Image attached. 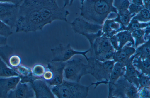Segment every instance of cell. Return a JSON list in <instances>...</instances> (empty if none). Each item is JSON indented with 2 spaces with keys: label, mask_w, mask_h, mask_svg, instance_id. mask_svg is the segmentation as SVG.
<instances>
[{
  "label": "cell",
  "mask_w": 150,
  "mask_h": 98,
  "mask_svg": "<svg viewBox=\"0 0 150 98\" xmlns=\"http://www.w3.org/2000/svg\"><path fill=\"white\" fill-rule=\"evenodd\" d=\"M72 29L76 33H95L102 30L103 25L89 22L81 17L75 18L70 23Z\"/></svg>",
  "instance_id": "cell-10"
},
{
  "label": "cell",
  "mask_w": 150,
  "mask_h": 98,
  "mask_svg": "<svg viewBox=\"0 0 150 98\" xmlns=\"http://www.w3.org/2000/svg\"><path fill=\"white\" fill-rule=\"evenodd\" d=\"M132 63L134 66L138 68L143 73L149 75L150 57L142 59L139 56L134 55Z\"/></svg>",
  "instance_id": "cell-20"
},
{
  "label": "cell",
  "mask_w": 150,
  "mask_h": 98,
  "mask_svg": "<svg viewBox=\"0 0 150 98\" xmlns=\"http://www.w3.org/2000/svg\"><path fill=\"white\" fill-rule=\"evenodd\" d=\"M138 81L139 85H140L139 90L142 87H149V77L144 75L143 73H140L139 75Z\"/></svg>",
  "instance_id": "cell-31"
},
{
  "label": "cell",
  "mask_w": 150,
  "mask_h": 98,
  "mask_svg": "<svg viewBox=\"0 0 150 98\" xmlns=\"http://www.w3.org/2000/svg\"><path fill=\"white\" fill-rule=\"evenodd\" d=\"M145 8L150 10V0H144Z\"/></svg>",
  "instance_id": "cell-39"
},
{
  "label": "cell",
  "mask_w": 150,
  "mask_h": 98,
  "mask_svg": "<svg viewBox=\"0 0 150 98\" xmlns=\"http://www.w3.org/2000/svg\"><path fill=\"white\" fill-rule=\"evenodd\" d=\"M87 74V64L83 63L82 59H69L65 62L63 72L65 80L80 82L81 77Z\"/></svg>",
  "instance_id": "cell-6"
},
{
  "label": "cell",
  "mask_w": 150,
  "mask_h": 98,
  "mask_svg": "<svg viewBox=\"0 0 150 98\" xmlns=\"http://www.w3.org/2000/svg\"><path fill=\"white\" fill-rule=\"evenodd\" d=\"M145 30L146 29H139L132 32V35L135 39L136 48H137L138 45L146 42L144 39Z\"/></svg>",
  "instance_id": "cell-28"
},
{
  "label": "cell",
  "mask_w": 150,
  "mask_h": 98,
  "mask_svg": "<svg viewBox=\"0 0 150 98\" xmlns=\"http://www.w3.org/2000/svg\"><path fill=\"white\" fill-rule=\"evenodd\" d=\"M52 54V61L66 62L76 55L83 56L87 61L88 58L86 54L89 51L88 49L85 51H80L74 49L70 44H60L57 47L51 49Z\"/></svg>",
  "instance_id": "cell-7"
},
{
  "label": "cell",
  "mask_w": 150,
  "mask_h": 98,
  "mask_svg": "<svg viewBox=\"0 0 150 98\" xmlns=\"http://www.w3.org/2000/svg\"><path fill=\"white\" fill-rule=\"evenodd\" d=\"M65 65V62L52 61L47 64L46 67L52 71L53 75V79L48 85L50 87L59 85L62 82Z\"/></svg>",
  "instance_id": "cell-14"
},
{
  "label": "cell",
  "mask_w": 150,
  "mask_h": 98,
  "mask_svg": "<svg viewBox=\"0 0 150 98\" xmlns=\"http://www.w3.org/2000/svg\"><path fill=\"white\" fill-rule=\"evenodd\" d=\"M103 32L108 38L116 33L122 30V25L115 21L113 19H107L105 21L102 27Z\"/></svg>",
  "instance_id": "cell-19"
},
{
  "label": "cell",
  "mask_w": 150,
  "mask_h": 98,
  "mask_svg": "<svg viewBox=\"0 0 150 98\" xmlns=\"http://www.w3.org/2000/svg\"><path fill=\"white\" fill-rule=\"evenodd\" d=\"M139 96L142 98H150L149 87H143L140 90Z\"/></svg>",
  "instance_id": "cell-34"
},
{
  "label": "cell",
  "mask_w": 150,
  "mask_h": 98,
  "mask_svg": "<svg viewBox=\"0 0 150 98\" xmlns=\"http://www.w3.org/2000/svg\"><path fill=\"white\" fill-rule=\"evenodd\" d=\"M14 52L13 48L7 44L0 47V57L13 70L21 64V57Z\"/></svg>",
  "instance_id": "cell-11"
},
{
  "label": "cell",
  "mask_w": 150,
  "mask_h": 98,
  "mask_svg": "<svg viewBox=\"0 0 150 98\" xmlns=\"http://www.w3.org/2000/svg\"><path fill=\"white\" fill-rule=\"evenodd\" d=\"M149 39L145 43L138 47L136 50L135 55L138 56L142 59L150 57Z\"/></svg>",
  "instance_id": "cell-23"
},
{
  "label": "cell",
  "mask_w": 150,
  "mask_h": 98,
  "mask_svg": "<svg viewBox=\"0 0 150 98\" xmlns=\"http://www.w3.org/2000/svg\"><path fill=\"white\" fill-rule=\"evenodd\" d=\"M144 8H145L144 6L138 5L132 3L129 6L128 10L130 14L135 15Z\"/></svg>",
  "instance_id": "cell-33"
},
{
  "label": "cell",
  "mask_w": 150,
  "mask_h": 98,
  "mask_svg": "<svg viewBox=\"0 0 150 98\" xmlns=\"http://www.w3.org/2000/svg\"><path fill=\"white\" fill-rule=\"evenodd\" d=\"M23 0H0V2H6L20 6Z\"/></svg>",
  "instance_id": "cell-36"
},
{
  "label": "cell",
  "mask_w": 150,
  "mask_h": 98,
  "mask_svg": "<svg viewBox=\"0 0 150 98\" xmlns=\"http://www.w3.org/2000/svg\"><path fill=\"white\" fill-rule=\"evenodd\" d=\"M90 44V57L102 61L112 58L115 51L109 38L104 34L96 38Z\"/></svg>",
  "instance_id": "cell-4"
},
{
  "label": "cell",
  "mask_w": 150,
  "mask_h": 98,
  "mask_svg": "<svg viewBox=\"0 0 150 98\" xmlns=\"http://www.w3.org/2000/svg\"><path fill=\"white\" fill-rule=\"evenodd\" d=\"M132 2V3L133 4L141 5V6H144L143 0H131Z\"/></svg>",
  "instance_id": "cell-40"
},
{
  "label": "cell",
  "mask_w": 150,
  "mask_h": 98,
  "mask_svg": "<svg viewBox=\"0 0 150 98\" xmlns=\"http://www.w3.org/2000/svg\"><path fill=\"white\" fill-rule=\"evenodd\" d=\"M132 19L140 22H149L150 10L144 8L141 10L136 15L133 16Z\"/></svg>",
  "instance_id": "cell-29"
},
{
  "label": "cell",
  "mask_w": 150,
  "mask_h": 98,
  "mask_svg": "<svg viewBox=\"0 0 150 98\" xmlns=\"http://www.w3.org/2000/svg\"><path fill=\"white\" fill-rule=\"evenodd\" d=\"M20 6L6 2H0V20L11 28L15 26Z\"/></svg>",
  "instance_id": "cell-9"
},
{
  "label": "cell",
  "mask_w": 150,
  "mask_h": 98,
  "mask_svg": "<svg viewBox=\"0 0 150 98\" xmlns=\"http://www.w3.org/2000/svg\"><path fill=\"white\" fill-rule=\"evenodd\" d=\"M35 98H55L50 87L42 79H37L30 83Z\"/></svg>",
  "instance_id": "cell-12"
},
{
  "label": "cell",
  "mask_w": 150,
  "mask_h": 98,
  "mask_svg": "<svg viewBox=\"0 0 150 98\" xmlns=\"http://www.w3.org/2000/svg\"><path fill=\"white\" fill-rule=\"evenodd\" d=\"M114 0H85L79 8L80 16L92 23L102 25L108 14L112 12L117 14L112 5Z\"/></svg>",
  "instance_id": "cell-2"
},
{
  "label": "cell",
  "mask_w": 150,
  "mask_h": 98,
  "mask_svg": "<svg viewBox=\"0 0 150 98\" xmlns=\"http://www.w3.org/2000/svg\"><path fill=\"white\" fill-rule=\"evenodd\" d=\"M46 67L40 63H36L31 68L32 75L35 80L42 79Z\"/></svg>",
  "instance_id": "cell-27"
},
{
  "label": "cell",
  "mask_w": 150,
  "mask_h": 98,
  "mask_svg": "<svg viewBox=\"0 0 150 98\" xmlns=\"http://www.w3.org/2000/svg\"><path fill=\"white\" fill-rule=\"evenodd\" d=\"M89 86L83 85L80 82L70 81L63 79L62 82L50 87L56 97L58 98H84L88 95Z\"/></svg>",
  "instance_id": "cell-3"
},
{
  "label": "cell",
  "mask_w": 150,
  "mask_h": 98,
  "mask_svg": "<svg viewBox=\"0 0 150 98\" xmlns=\"http://www.w3.org/2000/svg\"><path fill=\"white\" fill-rule=\"evenodd\" d=\"M135 15L130 14L129 12L117 14V17L113 20L120 23L122 27H126L129 25L132 18Z\"/></svg>",
  "instance_id": "cell-26"
},
{
  "label": "cell",
  "mask_w": 150,
  "mask_h": 98,
  "mask_svg": "<svg viewBox=\"0 0 150 98\" xmlns=\"http://www.w3.org/2000/svg\"><path fill=\"white\" fill-rule=\"evenodd\" d=\"M20 80L19 76L0 78V98L8 97L9 92L15 88Z\"/></svg>",
  "instance_id": "cell-15"
},
{
  "label": "cell",
  "mask_w": 150,
  "mask_h": 98,
  "mask_svg": "<svg viewBox=\"0 0 150 98\" xmlns=\"http://www.w3.org/2000/svg\"><path fill=\"white\" fill-rule=\"evenodd\" d=\"M116 35L118 42L119 50L128 42H130L133 46L134 45V41L131 32L127 30H123L118 32Z\"/></svg>",
  "instance_id": "cell-21"
},
{
  "label": "cell",
  "mask_w": 150,
  "mask_h": 98,
  "mask_svg": "<svg viewBox=\"0 0 150 98\" xmlns=\"http://www.w3.org/2000/svg\"><path fill=\"white\" fill-rule=\"evenodd\" d=\"M114 6L116 9L117 14L129 12L128 8L130 5L129 0H114Z\"/></svg>",
  "instance_id": "cell-25"
},
{
  "label": "cell",
  "mask_w": 150,
  "mask_h": 98,
  "mask_svg": "<svg viewBox=\"0 0 150 98\" xmlns=\"http://www.w3.org/2000/svg\"><path fill=\"white\" fill-rule=\"evenodd\" d=\"M53 75L52 72L46 66L45 71L42 79L45 80L48 85L53 79Z\"/></svg>",
  "instance_id": "cell-32"
},
{
  "label": "cell",
  "mask_w": 150,
  "mask_h": 98,
  "mask_svg": "<svg viewBox=\"0 0 150 98\" xmlns=\"http://www.w3.org/2000/svg\"><path fill=\"white\" fill-rule=\"evenodd\" d=\"M70 0H64V4L63 7L65 8L66 6L69 5Z\"/></svg>",
  "instance_id": "cell-41"
},
{
  "label": "cell",
  "mask_w": 150,
  "mask_h": 98,
  "mask_svg": "<svg viewBox=\"0 0 150 98\" xmlns=\"http://www.w3.org/2000/svg\"><path fill=\"white\" fill-rule=\"evenodd\" d=\"M63 16V9L57 0H25L19 7L15 31L42 30L46 25L61 20Z\"/></svg>",
  "instance_id": "cell-1"
},
{
  "label": "cell",
  "mask_w": 150,
  "mask_h": 98,
  "mask_svg": "<svg viewBox=\"0 0 150 98\" xmlns=\"http://www.w3.org/2000/svg\"><path fill=\"white\" fill-rule=\"evenodd\" d=\"M11 29L10 26L0 20V35L7 37L13 33Z\"/></svg>",
  "instance_id": "cell-30"
},
{
  "label": "cell",
  "mask_w": 150,
  "mask_h": 98,
  "mask_svg": "<svg viewBox=\"0 0 150 98\" xmlns=\"http://www.w3.org/2000/svg\"><path fill=\"white\" fill-rule=\"evenodd\" d=\"M108 38L114 48L117 51L119 50L118 42L116 35H114Z\"/></svg>",
  "instance_id": "cell-35"
},
{
  "label": "cell",
  "mask_w": 150,
  "mask_h": 98,
  "mask_svg": "<svg viewBox=\"0 0 150 98\" xmlns=\"http://www.w3.org/2000/svg\"><path fill=\"white\" fill-rule=\"evenodd\" d=\"M150 26V22L140 23L138 20L132 19L128 25L126 27H123L122 30H127L131 32L140 29H143Z\"/></svg>",
  "instance_id": "cell-24"
},
{
  "label": "cell",
  "mask_w": 150,
  "mask_h": 98,
  "mask_svg": "<svg viewBox=\"0 0 150 98\" xmlns=\"http://www.w3.org/2000/svg\"><path fill=\"white\" fill-rule=\"evenodd\" d=\"M88 74L95 77L100 82L105 83L104 79L108 82L114 64V61H102L94 58H88L87 60Z\"/></svg>",
  "instance_id": "cell-5"
},
{
  "label": "cell",
  "mask_w": 150,
  "mask_h": 98,
  "mask_svg": "<svg viewBox=\"0 0 150 98\" xmlns=\"http://www.w3.org/2000/svg\"><path fill=\"white\" fill-rule=\"evenodd\" d=\"M150 38V26L146 27V28L144 36V39L146 42Z\"/></svg>",
  "instance_id": "cell-37"
},
{
  "label": "cell",
  "mask_w": 150,
  "mask_h": 98,
  "mask_svg": "<svg viewBox=\"0 0 150 98\" xmlns=\"http://www.w3.org/2000/svg\"><path fill=\"white\" fill-rule=\"evenodd\" d=\"M132 45L130 42L117 51H115L112 57L114 61L120 62L125 66L130 57L136 51L135 48L131 46Z\"/></svg>",
  "instance_id": "cell-16"
},
{
  "label": "cell",
  "mask_w": 150,
  "mask_h": 98,
  "mask_svg": "<svg viewBox=\"0 0 150 98\" xmlns=\"http://www.w3.org/2000/svg\"><path fill=\"white\" fill-rule=\"evenodd\" d=\"M13 76H19V75L9 67L0 57V78Z\"/></svg>",
  "instance_id": "cell-22"
},
{
  "label": "cell",
  "mask_w": 150,
  "mask_h": 98,
  "mask_svg": "<svg viewBox=\"0 0 150 98\" xmlns=\"http://www.w3.org/2000/svg\"><path fill=\"white\" fill-rule=\"evenodd\" d=\"M125 66L123 64L119 62H117L114 64L109 80L108 97H110L112 89L115 83L117 81L118 79L124 74L125 70Z\"/></svg>",
  "instance_id": "cell-18"
},
{
  "label": "cell",
  "mask_w": 150,
  "mask_h": 98,
  "mask_svg": "<svg viewBox=\"0 0 150 98\" xmlns=\"http://www.w3.org/2000/svg\"><path fill=\"white\" fill-rule=\"evenodd\" d=\"M7 37L0 35V47L7 44Z\"/></svg>",
  "instance_id": "cell-38"
},
{
  "label": "cell",
  "mask_w": 150,
  "mask_h": 98,
  "mask_svg": "<svg viewBox=\"0 0 150 98\" xmlns=\"http://www.w3.org/2000/svg\"><path fill=\"white\" fill-rule=\"evenodd\" d=\"M138 96L136 87L124 77L115 83L110 97L137 98Z\"/></svg>",
  "instance_id": "cell-8"
},
{
  "label": "cell",
  "mask_w": 150,
  "mask_h": 98,
  "mask_svg": "<svg viewBox=\"0 0 150 98\" xmlns=\"http://www.w3.org/2000/svg\"><path fill=\"white\" fill-rule=\"evenodd\" d=\"M8 98H33L35 94L30 83L19 82L14 89L9 92Z\"/></svg>",
  "instance_id": "cell-13"
},
{
  "label": "cell",
  "mask_w": 150,
  "mask_h": 98,
  "mask_svg": "<svg viewBox=\"0 0 150 98\" xmlns=\"http://www.w3.org/2000/svg\"><path fill=\"white\" fill-rule=\"evenodd\" d=\"M84 0H81V4L83 3V2ZM74 1V0H70V2H69V5L70 6L71 5L72 3H73V2Z\"/></svg>",
  "instance_id": "cell-42"
},
{
  "label": "cell",
  "mask_w": 150,
  "mask_h": 98,
  "mask_svg": "<svg viewBox=\"0 0 150 98\" xmlns=\"http://www.w3.org/2000/svg\"><path fill=\"white\" fill-rule=\"evenodd\" d=\"M134 57V55L131 57L126 63L125 65L126 66V73L124 76L129 81L135 85L138 88L139 85L138 76L140 73L136 70L132 63Z\"/></svg>",
  "instance_id": "cell-17"
}]
</instances>
